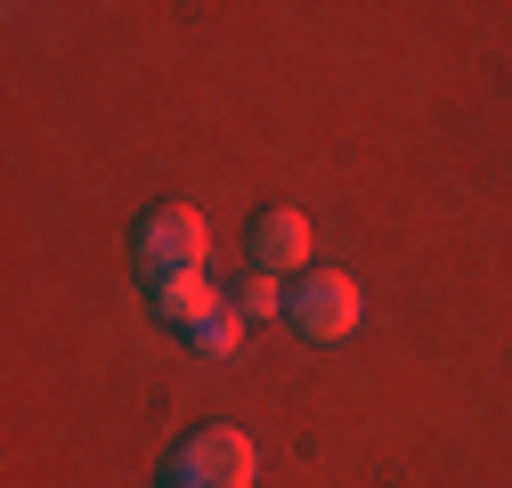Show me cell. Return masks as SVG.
Masks as SVG:
<instances>
[{
    "label": "cell",
    "mask_w": 512,
    "mask_h": 488,
    "mask_svg": "<svg viewBox=\"0 0 512 488\" xmlns=\"http://www.w3.org/2000/svg\"><path fill=\"white\" fill-rule=\"evenodd\" d=\"M155 488H187V480H179V472H163V480H155Z\"/></svg>",
    "instance_id": "8"
},
{
    "label": "cell",
    "mask_w": 512,
    "mask_h": 488,
    "mask_svg": "<svg viewBox=\"0 0 512 488\" xmlns=\"http://www.w3.org/2000/svg\"><path fill=\"white\" fill-rule=\"evenodd\" d=\"M147 293H155V318H171V326H187V334H196V326L220 310L204 269H196V277H163V285H147Z\"/></svg>",
    "instance_id": "5"
},
{
    "label": "cell",
    "mask_w": 512,
    "mask_h": 488,
    "mask_svg": "<svg viewBox=\"0 0 512 488\" xmlns=\"http://www.w3.org/2000/svg\"><path fill=\"white\" fill-rule=\"evenodd\" d=\"M228 310H236V318H285V285H277V277H236Z\"/></svg>",
    "instance_id": "6"
},
{
    "label": "cell",
    "mask_w": 512,
    "mask_h": 488,
    "mask_svg": "<svg viewBox=\"0 0 512 488\" xmlns=\"http://www.w3.org/2000/svg\"><path fill=\"white\" fill-rule=\"evenodd\" d=\"M285 326H293L301 342H342V334L358 326V277H342V269H301V277L285 285Z\"/></svg>",
    "instance_id": "2"
},
{
    "label": "cell",
    "mask_w": 512,
    "mask_h": 488,
    "mask_svg": "<svg viewBox=\"0 0 512 488\" xmlns=\"http://www.w3.org/2000/svg\"><path fill=\"white\" fill-rule=\"evenodd\" d=\"M171 472L187 488H252V480H261V448H252L244 432H228V423H212V432H187L179 440Z\"/></svg>",
    "instance_id": "3"
},
{
    "label": "cell",
    "mask_w": 512,
    "mask_h": 488,
    "mask_svg": "<svg viewBox=\"0 0 512 488\" xmlns=\"http://www.w3.org/2000/svg\"><path fill=\"white\" fill-rule=\"evenodd\" d=\"M236 342H244V318H236V310H212V318L196 326V350H204V358H228Z\"/></svg>",
    "instance_id": "7"
},
{
    "label": "cell",
    "mask_w": 512,
    "mask_h": 488,
    "mask_svg": "<svg viewBox=\"0 0 512 488\" xmlns=\"http://www.w3.org/2000/svg\"><path fill=\"white\" fill-rule=\"evenodd\" d=\"M252 269L261 277H293V269H309V212H293V204H269L261 220H252Z\"/></svg>",
    "instance_id": "4"
},
{
    "label": "cell",
    "mask_w": 512,
    "mask_h": 488,
    "mask_svg": "<svg viewBox=\"0 0 512 488\" xmlns=\"http://www.w3.org/2000/svg\"><path fill=\"white\" fill-rule=\"evenodd\" d=\"M204 253H212V228H204L196 204H155V212H139V228H131V261H139L147 285H163V277H196Z\"/></svg>",
    "instance_id": "1"
}]
</instances>
